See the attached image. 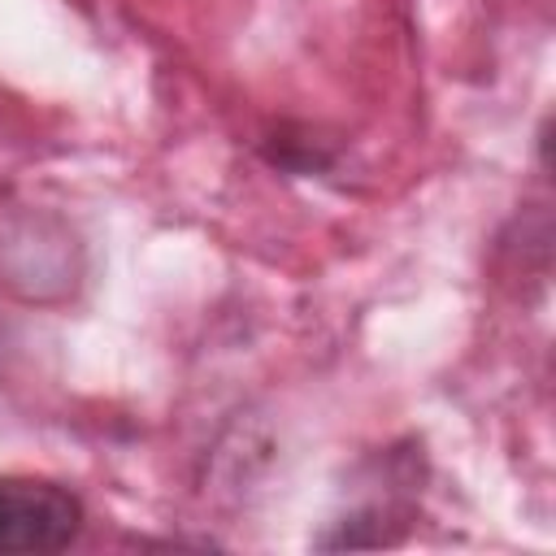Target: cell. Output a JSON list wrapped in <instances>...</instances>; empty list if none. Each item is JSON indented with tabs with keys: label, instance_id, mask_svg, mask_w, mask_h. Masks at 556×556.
Returning <instances> with one entry per match:
<instances>
[{
	"label": "cell",
	"instance_id": "1",
	"mask_svg": "<svg viewBox=\"0 0 556 556\" xmlns=\"http://www.w3.org/2000/svg\"><path fill=\"white\" fill-rule=\"evenodd\" d=\"M83 504L56 482H0V552H56L74 543Z\"/></svg>",
	"mask_w": 556,
	"mask_h": 556
}]
</instances>
